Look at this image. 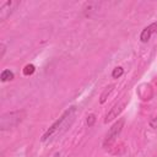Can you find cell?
I'll return each instance as SVG.
<instances>
[{
    "instance_id": "obj_1",
    "label": "cell",
    "mask_w": 157,
    "mask_h": 157,
    "mask_svg": "<svg viewBox=\"0 0 157 157\" xmlns=\"http://www.w3.org/2000/svg\"><path fill=\"white\" fill-rule=\"evenodd\" d=\"M76 115H77V108L76 107L72 105L69 109H66L61 114V117L43 134V136H42L40 140L43 142H47V141H52V140H54L56 137H60L72 125V123L76 119Z\"/></svg>"
},
{
    "instance_id": "obj_2",
    "label": "cell",
    "mask_w": 157,
    "mask_h": 157,
    "mask_svg": "<svg viewBox=\"0 0 157 157\" xmlns=\"http://www.w3.org/2000/svg\"><path fill=\"white\" fill-rule=\"evenodd\" d=\"M25 118H26V112L23 109L7 112L0 117V129L10 130V129L17 126Z\"/></svg>"
},
{
    "instance_id": "obj_3",
    "label": "cell",
    "mask_w": 157,
    "mask_h": 157,
    "mask_svg": "<svg viewBox=\"0 0 157 157\" xmlns=\"http://www.w3.org/2000/svg\"><path fill=\"white\" fill-rule=\"evenodd\" d=\"M124 121H125L124 118H120L118 121H115V123L112 125V128L108 130V132H107V135H105V139H104V142H103V146H104V147L110 146V145L117 140V137L119 136V134H120L121 130H123Z\"/></svg>"
},
{
    "instance_id": "obj_4",
    "label": "cell",
    "mask_w": 157,
    "mask_h": 157,
    "mask_svg": "<svg viewBox=\"0 0 157 157\" xmlns=\"http://www.w3.org/2000/svg\"><path fill=\"white\" fill-rule=\"evenodd\" d=\"M20 5L18 1H13V0H9L5 1L0 5V21H5L15 10L16 7Z\"/></svg>"
},
{
    "instance_id": "obj_5",
    "label": "cell",
    "mask_w": 157,
    "mask_h": 157,
    "mask_svg": "<svg viewBox=\"0 0 157 157\" xmlns=\"http://www.w3.org/2000/svg\"><path fill=\"white\" fill-rule=\"evenodd\" d=\"M126 103H128V99H126V98H123L121 101H119L118 103H115V104L113 105V108L107 113L105 119H104V123H109V121H112L113 119H115V118L124 110Z\"/></svg>"
},
{
    "instance_id": "obj_6",
    "label": "cell",
    "mask_w": 157,
    "mask_h": 157,
    "mask_svg": "<svg viewBox=\"0 0 157 157\" xmlns=\"http://www.w3.org/2000/svg\"><path fill=\"white\" fill-rule=\"evenodd\" d=\"M153 33H157V22H153L142 29V32L140 33V40L142 43H147Z\"/></svg>"
},
{
    "instance_id": "obj_7",
    "label": "cell",
    "mask_w": 157,
    "mask_h": 157,
    "mask_svg": "<svg viewBox=\"0 0 157 157\" xmlns=\"http://www.w3.org/2000/svg\"><path fill=\"white\" fill-rule=\"evenodd\" d=\"M136 92H137V94L140 96V98L144 99V101H148V99H151V97H152V88H151V86L147 85V83L140 85V86L137 87Z\"/></svg>"
},
{
    "instance_id": "obj_8",
    "label": "cell",
    "mask_w": 157,
    "mask_h": 157,
    "mask_svg": "<svg viewBox=\"0 0 157 157\" xmlns=\"http://www.w3.org/2000/svg\"><path fill=\"white\" fill-rule=\"evenodd\" d=\"M99 5L101 2H97V1H90V2H86L85 6H83V12L86 16H91V12L94 11V10H98L99 9Z\"/></svg>"
},
{
    "instance_id": "obj_9",
    "label": "cell",
    "mask_w": 157,
    "mask_h": 157,
    "mask_svg": "<svg viewBox=\"0 0 157 157\" xmlns=\"http://www.w3.org/2000/svg\"><path fill=\"white\" fill-rule=\"evenodd\" d=\"M114 87H115L114 85H109V86H107V87L103 90V92H102V94H101V97H99V102H101V103H104V102L107 101L108 96L112 93V91H113Z\"/></svg>"
},
{
    "instance_id": "obj_10",
    "label": "cell",
    "mask_w": 157,
    "mask_h": 157,
    "mask_svg": "<svg viewBox=\"0 0 157 157\" xmlns=\"http://www.w3.org/2000/svg\"><path fill=\"white\" fill-rule=\"evenodd\" d=\"M0 78L2 82H6V81H11L13 78V72L10 71V70H4L0 75Z\"/></svg>"
},
{
    "instance_id": "obj_11",
    "label": "cell",
    "mask_w": 157,
    "mask_h": 157,
    "mask_svg": "<svg viewBox=\"0 0 157 157\" xmlns=\"http://www.w3.org/2000/svg\"><path fill=\"white\" fill-rule=\"evenodd\" d=\"M123 74H124V69H123L121 66H117V67H114L113 71H112V77H113V78H119Z\"/></svg>"
},
{
    "instance_id": "obj_12",
    "label": "cell",
    "mask_w": 157,
    "mask_h": 157,
    "mask_svg": "<svg viewBox=\"0 0 157 157\" xmlns=\"http://www.w3.org/2000/svg\"><path fill=\"white\" fill-rule=\"evenodd\" d=\"M34 70H36L34 65L28 64V65H26V66H25V69H23V74H25L26 76H28V75H32V74L34 72Z\"/></svg>"
},
{
    "instance_id": "obj_13",
    "label": "cell",
    "mask_w": 157,
    "mask_h": 157,
    "mask_svg": "<svg viewBox=\"0 0 157 157\" xmlns=\"http://www.w3.org/2000/svg\"><path fill=\"white\" fill-rule=\"evenodd\" d=\"M94 121H96V115L94 114H90L87 117V125L88 126H92L94 124Z\"/></svg>"
},
{
    "instance_id": "obj_14",
    "label": "cell",
    "mask_w": 157,
    "mask_h": 157,
    "mask_svg": "<svg viewBox=\"0 0 157 157\" xmlns=\"http://www.w3.org/2000/svg\"><path fill=\"white\" fill-rule=\"evenodd\" d=\"M148 124H150V126H151L152 129H157V117L151 118L150 121H148Z\"/></svg>"
},
{
    "instance_id": "obj_15",
    "label": "cell",
    "mask_w": 157,
    "mask_h": 157,
    "mask_svg": "<svg viewBox=\"0 0 157 157\" xmlns=\"http://www.w3.org/2000/svg\"><path fill=\"white\" fill-rule=\"evenodd\" d=\"M0 48H1V54H0V59H2V58H4V54H5V50H6V47H5V44H4V43H1Z\"/></svg>"
}]
</instances>
